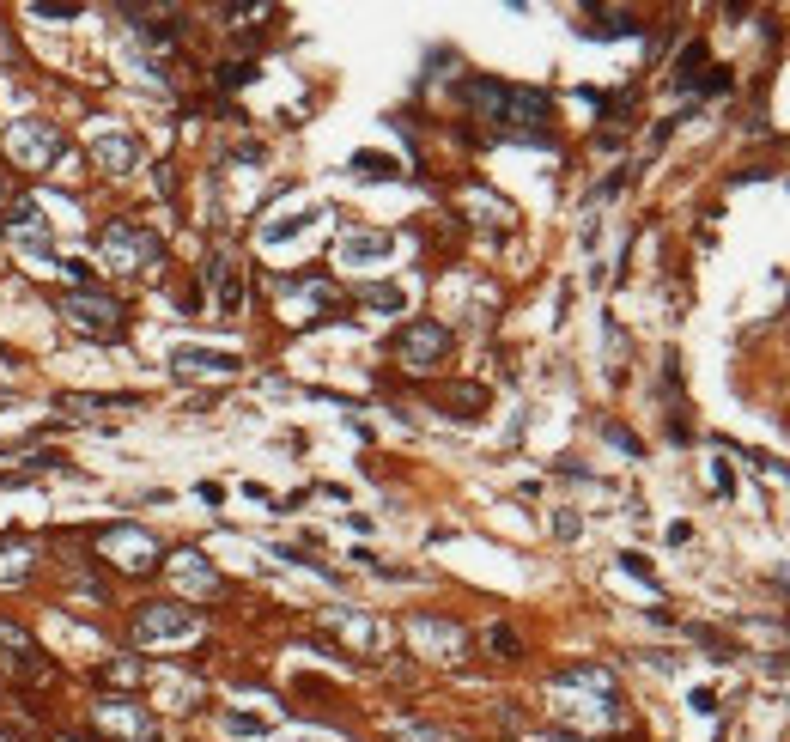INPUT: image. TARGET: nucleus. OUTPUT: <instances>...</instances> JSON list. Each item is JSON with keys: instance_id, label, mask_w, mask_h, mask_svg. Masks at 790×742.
Listing matches in <instances>:
<instances>
[{"instance_id": "nucleus-1", "label": "nucleus", "mask_w": 790, "mask_h": 742, "mask_svg": "<svg viewBox=\"0 0 790 742\" xmlns=\"http://www.w3.org/2000/svg\"><path fill=\"white\" fill-rule=\"evenodd\" d=\"M98 250L116 274H152L165 268V238H158L152 226H140V219H110V226L98 232Z\"/></svg>"}, {"instance_id": "nucleus-2", "label": "nucleus", "mask_w": 790, "mask_h": 742, "mask_svg": "<svg viewBox=\"0 0 790 742\" xmlns=\"http://www.w3.org/2000/svg\"><path fill=\"white\" fill-rule=\"evenodd\" d=\"M128 633H134V645H183L201 633V615L189 603H140Z\"/></svg>"}, {"instance_id": "nucleus-3", "label": "nucleus", "mask_w": 790, "mask_h": 742, "mask_svg": "<svg viewBox=\"0 0 790 742\" xmlns=\"http://www.w3.org/2000/svg\"><path fill=\"white\" fill-rule=\"evenodd\" d=\"M7 153H13L25 171H55V165L67 159V134H61L55 122H43V116H25V122L7 128Z\"/></svg>"}, {"instance_id": "nucleus-4", "label": "nucleus", "mask_w": 790, "mask_h": 742, "mask_svg": "<svg viewBox=\"0 0 790 742\" xmlns=\"http://www.w3.org/2000/svg\"><path fill=\"white\" fill-rule=\"evenodd\" d=\"M61 323L73 335H86V341H116L122 335V305L110 299V292H67L61 299Z\"/></svg>"}, {"instance_id": "nucleus-5", "label": "nucleus", "mask_w": 790, "mask_h": 742, "mask_svg": "<svg viewBox=\"0 0 790 742\" xmlns=\"http://www.w3.org/2000/svg\"><path fill=\"white\" fill-rule=\"evenodd\" d=\"M7 238H13V250H25L31 262H49L55 268V232H49V219H43V207L31 201V195H19V201H7Z\"/></svg>"}, {"instance_id": "nucleus-6", "label": "nucleus", "mask_w": 790, "mask_h": 742, "mask_svg": "<svg viewBox=\"0 0 790 742\" xmlns=\"http://www.w3.org/2000/svg\"><path fill=\"white\" fill-rule=\"evenodd\" d=\"M444 353H450V329L444 323H408L402 335H395V359H402L408 371H432V365H444Z\"/></svg>"}, {"instance_id": "nucleus-7", "label": "nucleus", "mask_w": 790, "mask_h": 742, "mask_svg": "<svg viewBox=\"0 0 790 742\" xmlns=\"http://www.w3.org/2000/svg\"><path fill=\"white\" fill-rule=\"evenodd\" d=\"M408 639H414L432 663H462V657H468V633H462L456 621H444V615H414V621H408Z\"/></svg>"}, {"instance_id": "nucleus-8", "label": "nucleus", "mask_w": 790, "mask_h": 742, "mask_svg": "<svg viewBox=\"0 0 790 742\" xmlns=\"http://www.w3.org/2000/svg\"><path fill=\"white\" fill-rule=\"evenodd\" d=\"M104 560L122 566V572H152L165 554H158V542L140 524H116V530H104Z\"/></svg>"}, {"instance_id": "nucleus-9", "label": "nucleus", "mask_w": 790, "mask_h": 742, "mask_svg": "<svg viewBox=\"0 0 790 742\" xmlns=\"http://www.w3.org/2000/svg\"><path fill=\"white\" fill-rule=\"evenodd\" d=\"M92 712H98V724H104L116 742H152V736H158V724H152V712H140V700H116V694H104Z\"/></svg>"}, {"instance_id": "nucleus-10", "label": "nucleus", "mask_w": 790, "mask_h": 742, "mask_svg": "<svg viewBox=\"0 0 790 742\" xmlns=\"http://www.w3.org/2000/svg\"><path fill=\"white\" fill-rule=\"evenodd\" d=\"M0 663H7L13 676H25V682H43V676H49L43 645H37L25 627H13V621H0Z\"/></svg>"}, {"instance_id": "nucleus-11", "label": "nucleus", "mask_w": 790, "mask_h": 742, "mask_svg": "<svg viewBox=\"0 0 790 742\" xmlns=\"http://www.w3.org/2000/svg\"><path fill=\"white\" fill-rule=\"evenodd\" d=\"M171 365L183 371V378H237V359L231 347H195V341H183V347H171Z\"/></svg>"}, {"instance_id": "nucleus-12", "label": "nucleus", "mask_w": 790, "mask_h": 742, "mask_svg": "<svg viewBox=\"0 0 790 742\" xmlns=\"http://www.w3.org/2000/svg\"><path fill=\"white\" fill-rule=\"evenodd\" d=\"M201 280H207V292H213L219 317H237V311H244V274H237V262H231L225 250H213V256H207Z\"/></svg>"}, {"instance_id": "nucleus-13", "label": "nucleus", "mask_w": 790, "mask_h": 742, "mask_svg": "<svg viewBox=\"0 0 790 742\" xmlns=\"http://www.w3.org/2000/svg\"><path fill=\"white\" fill-rule=\"evenodd\" d=\"M140 140L134 134H98L92 140V165L98 171H110V177H128V171H140Z\"/></svg>"}, {"instance_id": "nucleus-14", "label": "nucleus", "mask_w": 790, "mask_h": 742, "mask_svg": "<svg viewBox=\"0 0 790 742\" xmlns=\"http://www.w3.org/2000/svg\"><path fill=\"white\" fill-rule=\"evenodd\" d=\"M329 627L341 633V639H353V651H383V621L377 615H365V609H329Z\"/></svg>"}, {"instance_id": "nucleus-15", "label": "nucleus", "mask_w": 790, "mask_h": 742, "mask_svg": "<svg viewBox=\"0 0 790 742\" xmlns=\"http://www.w3.org/2000/svg\"><path fill=\"white\" fill-rule=\"evenodd\" d=\"M389 250H395L389 232H347V238L335 244V262H341V268H359V262H383Z\"/></svg>"}, {"instance_id": "nucleus-16", "label": "nucleus", "mask_w": 790, "mask_h": 742, "mask_svg": "<svg viewBox=\"0 0 790 742\" xmlns=\"http://www.w3.org/2000/svg\"><path fill=\"white\" fill-rule=\"evenodd\" d=\"M171 572H177V584H183V590H195V597H219V572H213L195 548L171 554Z\"/></svg>"}, {"instance_id": "nucleus-17", "label": "nucleus", "mask_w": 790, "mask_h": 742, "mask_svg": "<svg viewBox=\"0 0 790 742\" xmlns=\"http://www.w3.org/2000/svg\"><path fill=\"white\" fill-rule=\"evenodd\" d=\"M462 98L474 104V116H481V122H499V128H505L511 86H499V80H468V86H462Z\"/></svg>"}, {"instance_id": "nucleus-18", "label": "nucleus", "mask_w": 790, "mask_h": 742, "mask_svg": "<svg viewBox=\"0 0 790 742\" xmlns=\"http://www.w3.org/2000/svg\"><path fill=\"white\" fill-rule=\"evenodd\" d=\"M140 396H92V390H67V396H55V408L73 420V414H122V408H134Z\"/></svg>"}, {"instance_id": "nucleus-19", "label": "nucleus", "mask_w": 790, "mask_h": 742, "mask_svg": "<svg viewBox=\"0 0 790 742\" xmlns=\"http://www.w3.org/2000/svg\"><path fill=\"white\" fill-rule=\"evenodd\" d=\"M578 31H584V37H632V31H639V19L614 7V13H590V19H584Z\"/></svg>"}, {"instance_id": "nucleus-20", "label": "nucleus", "mask_w": 790, "mask_h": 742, "mask_svg": "<svg viewBox=\"0 0 790 742\" xmlns=\"http://www.w3.org/2000/svg\"><path fill=\"white\" fill-rule=\"evenodd\" d=\"M353 177H365V183H389V177H395V159H389V153H353Z\"/></svg>"}, {"instance_id": "nucleus-21", "label": "nucleus", "mask_w": 790, "mask_h": 742, "mask_svg": "<svg viewBox=\"0 0 790 742\" xmlns=\"http://www.w3.org/2000/svg\"><path fill=\"white\" fill-rule=\"evenodd\" d=\"M310 219H316V213H286V219H268V226H262V244H286V238H298V232L310 226Z\"/></svg>"}, {"instance_id": "nucleus-22", "label": "nucleus", "mask_w": 790, "mask_h": 742, "mask_svg": "<svg viewBox=\"0 0 790 742\" xmlns=\"http://www.w3.org/2000/svg\"><path fill=\"white\" fill-rule=\"evenodd\" d=\"M25 572H31V542H25V548H19V542L0 548V584H13V578H25Z\"/></svg>"}, {"instance_id": "nucleus-23", "label": "nucleus", "mask_w": 790, "mask_h": 742, "mask_svg": "<svg viewBox=\"0 0 790 742\" xmlns=\"http://www.w3.org/2000/svg\"><path fill=\"white\" fill-rule=\"evenodd\" d=\"M219 724H225V736H262L268 730V718H256V712H225Z\"/></svg>"}, {"instance_id": "nucleus-24", "label": "nucleus", "mask_w": 790, "mask_h": 742, "mask_svg": "<svg viewBox=\"0 0 790 742\" xmlns=\"http://www.w3.org/2000/svg\"><path fill=\"white\" fill-rule=\"evenodd\" d=\"M395 742H456V736L438 724H395Z\"/></svg>"}, {"instance_id": "nucleus-25", "label": "nucleus", "mask_w": 790, "mask_h": 742, "mask_svg": "<svg viewBox=\"0 0 790 742\" xmlns=\"http://www.w3.org/2000/svg\"><path fill=\"white\" fill-rule=\"evenodd\" d=\"M250 80H256V61H225V67H219V86H225V92L250 86Z\"/></svg>"}, {"instance_id": "nucleus-26", "label": "nucleus", "mask_w": 790, "mask_h": 742, "mask_svg": "<svg viewBox=\"0 0 790 742\" xmlns=\"http://www.w3.org/2000/svg\"><path fill=\"white\" fill-rule=\"evenodd\" d=\"M365 305L371 311H402L408 299H402V286H365Z\"/></svg>"}, {"instance_id": "nucleus-27", "label": "nucleus", "mask_w": 790, "mask_h": 742, "mask_svg": "<svg viewBox=\"0 0 790 742\" xmlns=\"http://www.w3.org/2000/svg\"><path fill=\"white\" fill-rule=\"evenodd\" d=\"M487 645H493V651H499L505 663H511V657H523V639H517L511 627H487Z\"/></svg>"}, {"instance_id": "nucleus-28", "label": "nucleus", "mask_w": 790, "mask_h": 742, "mask_svg": "<svg viewBox=\"0 0 790 742\" xmlns=\"http://www.w3.org/2000/svg\"><path fill=\"white\" fill-rule=\"evenodd\" d=\"M693 639H699V645H705L711 657H718V663H730V657H736V645H730V639H718L711 627H693Z\"/></svg>"}, {"instance_id": "nucleus-29", "label": "nucleus", "mask_w": 790, "mask_h": 742, "mask_svg": "<svg viewBox=\"0 0 790 742\" xmlns=\"http://www.w3.org/2000/svg\"><path fill=\"white\" fill-rule=\"evenodd\" d=\"M602 432H608V444H620V451H626V457H645V444H639V438H632L626 426H602Z\"/></svg>"}, {"instance_id": "nucleus-30", "label": "nucleus", "mask_w": 790, "mask_h": 742, "mask_svg": "<svg viewBox=\"0 0 790 742\" xmlns=\"http://www.w3.org/2000/svg\"><path fill=\"white\" fill-rule=\"evenodd\" d=\"M104 682H140V663L122 657V663H104Z\"/></svg>"}, {"instance_id": "nucleus-31", "label": "nucleus", "mask_w": 790, "mask_h": 742, "mask_svg": "<svg viewBox=\"0 0 790 742\" xmlns=\"http://www.w3.org/2000/svg\"><path fill=\"white\" fill-rule=\"evenodd\" d=\"M578 530H584V524H578V517H572V511H553V536H560V542H572Z\"/></svg>"}, {"instance_id": "nucleus-32", "label": "nucleus", "mask_w": 790, "mask_h": 742, "mask_svg": "<svg viewBox=\"0 0 790 742\" xmlns=\"http://www.w3.org/2000/svg\"><path fill=\"white\" fill-rule=\"evenodd\" d=\"M31 13H37V19H73V7H67V0H37Z\"/></svg>"}, {"instance_id": "nucleus-33", "label": "nucleus", "mask_w": 790, "mask_h": 742, "mask_svg": "<svg viewBox=\"0 0 790 742\" xmlns=\"http://www.w3.org/2000/svg\"><path fill=\"white\" fill-rule=\"evenodd\" d=\"M620 566H626L632 578H645V584H651V560H645V554H620Z\"/></svg>"}, {"instance_id": "nucleus-34", "label": "nucleus", "mask_w": 790, "mask_h": 742, "mask_svg": "<svg viewBox=\"0 0 790 742\" xmlns=\"http://www.w3.org/2000/svg\"><path fill=\"white\" fill-rule=\"evenodd\" d=\"M523 742H584V736H572V730H541V736H523Z\"/></svg>"}, {"instance_id": "nucleus-35", "label": "nucleus", "mask_w": 790, "mask_h": 742, "mask_svg": "<svg viewBox=\"0 0 790 742\" xmlns=\"http://www.w3.org/2000/svg\"><path fill=\"white\" fill-rule=\"evenodd\" d=\"M13 402H19V396H13V390H0V408H13Z\"/></svg>"}, {"instance_id": "nucleus-36", "label": "nucleus", "mask_w": 790, "mask_h": 742, "mask_svg": "<svg viewBox=\"0 0 790 742\" xmlns=\"http://www.w3.org/2000/svg\"><path fill=\"white\" fill-rule=\"evenodd\" d=\"M778 584H784V590H790V566H778Z\"/></svg>"}, {"instance_id": "nucleus-37", "label": "nucleus", "mask_w": 790, "mask_h": 742, "mask_svg": "<svg viewBox=\"0 0 790 742\" xmlns=\"http://www.w3.org/2000/svg\"><path fill=\"white\" fill-rule=\"evenodd\" d=\"M0 213H7V183H0Z\"/></svg>"}]
</instances>
